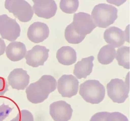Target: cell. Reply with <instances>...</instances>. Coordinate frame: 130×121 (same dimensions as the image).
Segmentation results:
<instances>
[{
  "mask_svg": "<svg viewBox=\"0 0 130 121\" xmlns=\"http://www.w3.org/2000/svg\"><path fill=\"white\" fill-rule=\"evenodd\" d=\"M57 82L50 75H44L37 81L31 83L25 92L27 100L34 104L41 103L48 98L49 94L56 89Z\"/></svg>",
  "mask_w": 130,
  "mask_h": 121,
  "instance_id": "obj_1",
  "label": "cell"
},
{
  "mask_svg": "<svg viewBox=\"0 0 130 121\" xmlns=\"http://www.w3.org/2000/svg\"><path fill=\"white\" fill-rule=\"evenodd\" d=\"M105 93L104 86L98 80H87L79 86V94L86 102L92 104L102 102Z\"/></svg>",
  "mask_w": 130,
  "mask_h": 121,
  "instance_id": "obj_2",
  "label": "cell"
},
{
  "mask_svg": "<svg viewBox=\"0 0 130 121\" xmlns=\"http://www.w3.org/2000/svg\"><path fill=\"white\" fill-rule=\"evenodd\" d=\"M118 11L117 8L113 6L105 3L100 4L93 9L91 16L96 26L107 28L117 19Z\"/></svg>",
  "mask_w": 130,
  "mask_h": 121,
  "instance_id": "obj_3",
  "label": "cell"
},
{
  "mask_svg": "<svg viewBox=\"0 0 130 121\" xmlns=\"http://www.w3.org/2000/svg\"><path fill=\"white\" fill-rule=\"evenodd\" d=\"M5 7L9 13L22 22L30 21L34 15L32 7L24 0H6Z\"/></svg>",
  "mask_w": 130,
  "mask_h": 121,
  "instance_id": "obj_4",
  "label": "cell"
},
{
  "mask_svg": "<svg viewBox=\"0 0 130 121\" xmlns=\"http://www.w3.org/2000/svg\"><path fill=\"white\" fill-rule=\"evenodd\" d=\"M108 96L114 103H122L128 97L129 92V85L122 79H111L107 86Z\"/></svg>",
  "mask_w": 130,
  "mask_h": 121,
  "instance_id": "obj_5",
  "label": "cell"
},
{
  "mask_svg": "<svg viewBox=\"0 0 130 121\" xmlns=\"http://www.w3.org/2000/svg\"><path fill=\"white\" fill-rule=\"evenodd\" d=\"M21 29L16 20L6 14L0 15V34L2 38L8 41L16 40L20 35Z\"/></svg>",
  "mask_w": 130,
  "mask_h": 121,
  "instance_id": "obj_6",
  "label": "cell"
},
{
  "mask_svg": "<svg viewBox=\"0 0 130 121\" xmlns=\"http://www.w3.org/2000/svg\"><path fill=\"white\" fill-rule=\"evenodd\" d=\"M73 27L78 34L86 36L91 33L97 27L92 16L84 12H79L74 14Z\"/></svg>",
  "mask_w": 130,
  "mask_h": 121,
  "instance_id": "obj_7",
  "label": "cell"
},
{
  "mask_svg": "<svg viewBox=\"0 0 130 121\" xmlns=\"http://www.w3.org/2000/svg\"><path fill=\"white\" fill-rule=\"evenodd\" d=\"M58 92L63 97L71 98L77 94L79 82L72 75H64L58 80Z\"/></svg>",
  "mask_w": 130,
  "mask_h": 121,
  "instance_id": "obj_8",
  "label": "cell"
},
{
  "mask_svg": "<svg viewBox=\"0 0 130 121\" xmlns=\"http://www.w3.org/2000/svg\"><path fill=\"white\" fill-rule=\"evenodd\" d=\"M49 50L45 46L36 45L26 52V64L33 67L43 66L49 57Z\"/></svg>",
  "mask_w": 130,
  "mask_h": 121,
  "instance_id": "obj_9",
  "label": "cell"
},
{
  "mask_svg": "<svg viewBox=\"0 0 130 121\" xmlns=\"http://www.w3.org/2000/svg\"><path fill=\"white\" fill-rule=\"evenodd\" d=\"M73 110L65 101L54 102L49 107V113L55 121H68L71 119Z\"/></svg>",
  "mask_w": 130,
  "mask_h": 121,
  "instance_id": "obj_10",
  "label": "cell"
},
{
  "mask_svg": "<svg viewBox=\"0 0 130 121\" xmlns=\"http://www.w3.org/2000/svg\"><path fill=\"white\" fill-rule=\"evenodd\" d=\"M33 8L35 14L40 17L49 19L56 13L57 7L54 0H33Z\"/></svg>",
  "mask_w": 130,
  "mask_h": 121,
  "instance_id": "obj_11",
  "label": "cell"
},
{
  "mask_svg": "<svg viewBox=\"0 0 130 121\" xmlns=\"http://www.w3.org/2000/svg\"><path fill=\"white\" fill-rule=\"evenodd\" d=\"M7 79L8 84L12 88L18 90H24L30 83V77L26 71L19 68L12 71Z\"/></svg>",
  "mask_w": 130,
  "mask_h": 121,
  "instance_id": "obj_12",
  "label": "cell"
},
{
  "mask_svg": "<svg viewBox=\"0 0 130 121\" xmlns=\"http://www.w3.org/2000/svg\"><path fill=\"white\" fill-rule=\"evenodd\" d=\"M49 29L45 23L41 22H36L28 28L27 36L30 41L35 43H39L48 38Z\"/></svg>",
  "mask_w": 130,
  "mask_h": 121,
  "instance_id": "obj_13",
  "label": "cell"
},
{
  "mask_svg": "<svg viewBox=\"0 0 130 121\" xmlns=\"http://www.w3.org/2000/svg\"><path fill=\"white\" fill-rule=\"evenodd\" d=\"M104 38L107 43L113 48H118L122 46L126 39L124 31L115 26L106 29L104 32Z\"/></svg>",
  "mask_w": 130,
  "mask_h": 121,
  "instance_id": "obj_14",
  "label": "cell"
},
{
  "mask_svg": "<svg viewBox=\"0 0 130 121\" xmlns=\"http://www.w3.org/2000/svg\"><path fill=\"white\" fill-rule=\"evenodd\" d=\"M26 49L22 42L13 41L9 43L6 49V56L14 62L20 61L25 57Z\"/></svg>",
  "mask_w": 130,
  "mask_h": 121,
  "instance_id": "obj_15",
  "label": "cell"
},
{
  "mask_svg": "<svg viewBox=\"0 0 130 121\" xmlns=\"http://www.w3.org/2000/svg\"><path fill=\"white\" fill-rule=\"evenodd\" d=\"M94 57L91 56L82 59L75 65L73 74L78 79L86 78L92 71Z\"/></svg>",
  "mask_w": 130,
  "mask_h": 121,
  "instance_id": "obj_16",
  "label": "cell"
},
{
  "mask_svg": "<svg viewBox=\"0 0 130 121\" xmlns=\"http://www.w3.org/2000/svg\"><path fill=\"white\" fill-rule=\"evenodd\" d=\"M56 58L60 64L66 66H70L76 62V53L70 46H63L58 50Z\"/></svg>",
  "mask_w": 130,
  "mask_h": 121,
  "instance_id": "obj_17",
  "label": "cell"
},
{
  "mask_svg": "<svg viewBox=\"0 0 130 121\" xmlns=\"http://www.w3.org/2000/svg\"><path fill=\"white\" fill-rule=\"evenodd\" d=\"M116 51L110 45H105L100 49L98 55L99 62L102 65L110 64L115 57Z\"/></svg>",
  "mask_w": 130,
  "mask_h": 121,
  "instance_id": "obj_18",
  "label": "cell"
},
{
  "mask_svg": "<svg viewBox=\"0 0 130 121\" xmlns=\"http://www.w3.org/2000/svg\"><path fill=\"white\" fill-rule=\"evenodd\" d=\"M116 59L119 66L129 69L130 47L124 46L118 49Z\"/></svg>",
  "mask_w": 130,
  "mask_h": 121,
  "instance_id": "obj_19",
  "label": "cell"
},
{
  "mask_svg": "<svg viewBox=\"0 0 130 121\" xmlns=\"http://www.w3.org/2000/svg\"><path fill=\"white\" fill-rule=\"evenodd\" d=\"M64 37L68 43L77 44L83 41L86 36L78 34L75 31L72 23L66 27L64 32Z\"/></svg>",
  "mask_w": 130,
  "mask_h": 121,
  "instance_id": "obj_20",
  "label": "cell"
},
{
  "mask_svg": "<svg viewBox=\"0 0 130 121\" xmlns=\"http://www.w3.org/2000/svg\"><path fill=\"white\" fill-rule=\"evenodd\" d=\"M79 5L78 0H61L60 3V7L64 13L72 14L77 10Z\"/></svg>",
  "mask_w": 130,
  "mask_h": 121,
  "instance_id": "obj_21",
  "label": "cell"
},
{
  "mask_svg": "<svg viewBox=\"0 0 130 121\" xmlns=\"http://www.w3.org/2000/svg\"><path fill=\"white\" fill-rule=\"evenodd\" d=\"M10 121H34V117L30 111L27 110H22Z\"/></svg>",
  "mask_w": 130,
  "mask_h": 121,
  "instance_id": "obj_22",
  "label": "cell"
},
{
  "mask_svg": "<svg viewBox=\"0 0 130 121\" xmlns=\"http://www.w3.org/2000/svg\"><path fill=\"white\" fill-rule=\"evenodd\" d=\"M107 121H128V118L120 112H115L110 113Z\"/></svg>",
  "mask_w": 130,
  "mask_h": 121,
  "instance_id": "obj_23",
  "label": "cell"
},
{
  "mask_svg": "<svg viewBox=\"0 0 130 121\" xmlns=\"http://www.w3.org/2000/svg\"><path fill=\"white\" fill-rule=\"evenodd\" d=\"M13 109V108L10 107L4 103L0 106V121H3L8 117Z\"/></svg>",
  "mask_w": 130,
  "mask_h": 121,
  "instance_id": "obj_24",
  "label": "cell"
},
{
  "mask_svg": "<svg viewBox=\"0 0 130 121\" xmlns=\"http://www.w3.org/2000/svg\"><path fill=\"white\" fill-rule=\"evenodd\" d=\"M109 113L106 111L98 112L92 116L90 121H107Z\"/></svg>",
  "mask_w": 130,
  "mask_h": 121,
  "instance_id": "obj_25",
  "label": "cell"
},
{
  "mask_svg": "<svg viewBox=\"0 0 130 121\" xmlns=\"http://www.w3.org/2000/svg\"><path fill=\"white\" fill-rule=\"evenodd\" d=\"M8 87L9 85L5 78L0 77V96H3L8 91Z\"/></svg>",
  "mask_w": 130,
  "mask_h": 121,
  "instance_id": "obj_26",
  "label": "cell"
},
{
  "mask_svg": "<svg viewBox=\"0 0 130 121\" xmlns=\"http://www.w3.org/2000/svg\"><path fill=\"white\" fill-rule=\"evenodd\" d=\"M6 47V45L4 40L0 38V56L4 54Z\"/></svg>",
  "mask_w": 130,
  "mask_h": 121,
  "instance_id": "obj_27",
  "label": "cell"
}]
</instances>
